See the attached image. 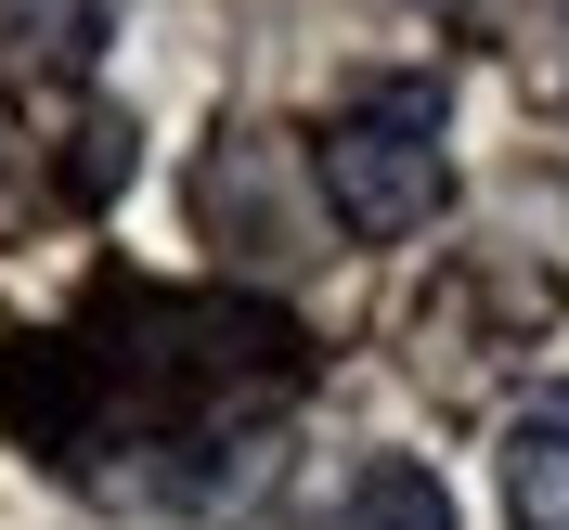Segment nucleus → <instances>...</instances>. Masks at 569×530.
<instances>
[{
    "label": "nucleus",
    "mask_w": 569,
    "mask_h": 530,
    "mask_svg": "<svg viewBox=\"0 0 569 530\" xmlns=\"http://www.w3.org/2000/svg\"><path fill=\"white\" fill-rule=\"evenodd\" d=\"M323 208L350 233H415L440 194H453V156H440V78H376L323 117Z\"/></svg>",
    "instance_id": "nucleus-1"
},
{
    "label": "nucleus",
    "mask_w": 569,
    "mask_h": 530,
    "mask_svg": "<svg viewBox=\"0 0 569 530\" xmlns=\"http://www.w3.org/2000/svg\"><path fill=\"white\" fill-rule=\"evenodd\" d=\"M505 518L518 530H569V389L518 401V427H505Z\"/></svg>",
    "instance_id": "nucleus-2"
},
{
    "label": "nucleus",
    "mask_w": 569,
    "mask_h": 530,
    "mask_svg": "<svg viewBox=\"0 0 569 530\" xmlns=\"http://www.w3.org/2000/svg\"><path fill=\"white\" fill-rule=\"evenodd\" d=\"M0 52L13 66H52V78H91V52H104V0H0Z\"/></svg>",
    "instance_id": "nucleus-3"
},
{
    "label": "nucleus",
    "mask_w": 569,
    "mask_h": 530,
    "mask_svg": "<svg viewBox=\"0 0 569 530\" xmlns=\"http://www.w3.org/2000/svg\"><path fill=\"white\" fill-rule=\"evenodd\" d=\"M350 530H453V492L427 479V466H401V453H376L350 479Z\"/></svg>",
    "instance_id": "nucleus-4"
}]
</instances>
